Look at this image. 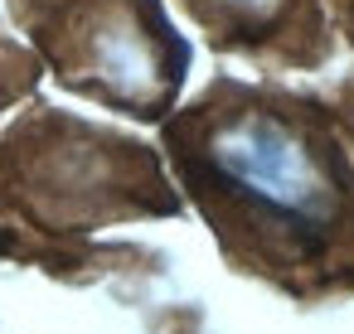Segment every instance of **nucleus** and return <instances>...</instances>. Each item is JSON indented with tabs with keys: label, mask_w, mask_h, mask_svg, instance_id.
<instances>
[{
	"label": "nucleus",
	"mask_w": 354,
	"mask_h": 334,
	"mask_svg": "<svg viewBox=\"0 0 354 334\" xmlns=\"http://www.w3.org/2000/svg\"><path fill=\"white\" fill-rule=\"evenodd\" d=\"M160 141L233 271L296 300L354 291V150L330 102L214 78Z\"/></svg>",
	"instance_id": "f257e3e1"
},
{
	"label": "nucleus",
	"mask_w": 354,
	"mask_h": 334,
	"mask_svg": "<svg viewBox=\"0 0 354 334\" xmlns=\"http://www.w3.org/2000/svg\"><path fill=\"white\" fill-rule=\"evenodd\" d=\"M44 68L107 112L165 121L189 73V44L160 0H10Z\"/></svg>",
	"instance_id": "f03ea898"
},
{
	"label": "nucleus",
	"mask_w": 354,
	"mask_h": 334,
	"mask_svg": "<svg viewBox=\"0 0 354 334\" xmlns=\"http://www.w3.org/2000/svg\"><path fill=\"white\" fill-rule=\"evenodd\" d=\"M0 165H10L15 194L39 223L97 228L112 218L180 213L156 155L141 141L112 136L102 126L39 112L0 141Z\"/></svg>",
	"instance_id": "7ed1b4c3"
},
{
	"label": "nucleus",
	"mask_w": 354,
	"mask_h": 334,
	"mask_svg": "<svg viewBox=\"0 0 354 334\" xmlns=\"http://www.w3.org/2000/svg\"><path fill=\"white\" fill-rule=\"evenodd\" d=\"M209 49L257 68H325L335 25L325 0H175Z\"/></svg>",
	"instance_id": "20e7f679"
},
{
	"label": "nucleus",
	"mask_w": 354,
	"mask_h": 334,
	"mask_svg": "<svg viewBox=\"0 0 354 334\" xmlns=\"http://www.w3.org/2000/svg\"><path fill=\"white\" fill-rule=\"evenodd\" d=\"M335 121H339V131H344V141H349V150H354V78L335 92Z\"/></svg>",
	"instance_id": "39448f33"
},
{
	"label": "nucleus",
	"mask_w": 354,
	"mask_h": 334,
	"mask_svg": "<svg viewBox=\"0 0 354 334\" xmlns=\"http://www.w3.org/2000/svg\"><path fill=\"white\" fill-rule=\"evenodd\" d=\"M325 10H330V25L349 39V49H354V0H325Z\"/></svg>",
	"instance_id": "423d86ee"
}]
</instances>
